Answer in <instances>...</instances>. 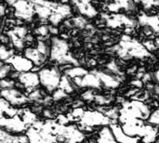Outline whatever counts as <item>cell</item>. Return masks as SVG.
I'll list each match as a JSON object with an SVG mask.
<instances>
[{
  "mask_svg": "<svg viewBox=\"0 0 159 143\" xmlns=\"http://www.w3.org/2000/svg\"><path fill=\"white\" fill-rule=\"evenodd\" d=\"M30 100L35 101H40L42 100V92L40 90H35L34 92H32L29 96Z\"/></svg>",
  "mask_w": 159,
  "mask_h": 143,
  "instance_id": "39",
  "label": "cell"
},
{
  "mask_svg": "<svg viewBox=\"0 0 159 143\" xmlns=\"http://www.w3.org/2000/svg\"><path fill=\"white\" fill-rule=\"evenodd\" d=\"M15 7V15L20 19L30 20L35 12V6L29 0H17L13 5Z\"/></svg>",
  "mask_w": 159,
  "mask_h": 143,
  "instance_id": "8",
  "label": "cell"
},
{
  "mask_svg": "<svg viewBox=\"0 0 159 143\" xmlns=\"http://www.w3.org/2000/svg\"><path fill=\"white\" fill-rule=\"evenodd\" d=\"M9 72H10V66L7 65V64H2L1 68H0V77H1V79H4L7 75V74Z\"/></svg>",
  "mask_w": 159,
  "mask_h": 143,
  "instance_id": "36",
  "label": "cell"
},
{
  "mask_svg": "<svg viewBox=\"0 0 159 143\" xmlns=\"http://www.w3.org/2000/svg\"><path fill=\"white\" fill-rule=\"evenodd\" d=\"M72 1L75 5L79 12L82 13L83 15H86L89 18H92L97 15V10L89 3L82 2L80 0H72Z\"/></svg>",
  "mask_w": 159,
  "mask_h": 143,
  "instance_id": "19",
  "label": "cell"
},
{
  "mask_svg": "<svg viewBox=\"0 0 159 143\" xmlns=\"http://www.w3.org/2000/svg\"><path fill=\"white\" fill-rule=\"evenodd\" d=\"M13 50L11 49H7L4 45H2L0 47V59L3 61H7L10 58H12L13 55Z\"/></svg>",
  "mask_w": 159,
  "mask_h": 143,
  "instance_id": "28",
  "label": "cell"
},
{
  "mask_svg": "<svg viewBox=\"0 0 159 143\" xmlns=\"http://www.w3.org/2000/svg\"><path fill=\"white\" fill-rule=\"evenodd\" d=\"M131 84H132V85H134V86H135V87H141L143 86V81L135 80V81H133Z\"/></svg>",
  "mask_w": 159,
  "mask_h": 143,
  "instance_id": "44",
  "label": "cell"
},
{
  "mask_svg": "<svg viewBox=\"0 0 159 143\" xmlns=\"http://www.w3.org/2000/svg\"><path fill=\"white\" fill-rule=\"evenodd\" d=\"M50 59L61 64L72 63L75 66L79 65L78 61L69 52L68 44L64 40L58 37L52 38V47L50 48Z\"/></svg>",
  "mask_w": 159,
  "mask_h": 143,
  "instance_id": "3",
  "label": "cell"
},
{
  "mask_svg": "<svg viewBox=\"0 0 159 143\" xmlns=\"http://www.w3.org/2000/svg\"><path fill=\"white\" fill-rule=\"evenodd\" d=\"M156 92H157V95H159V86L156 87Z\"/></svg>",
  "mask_w": 159,
  "mask_h": 143,
  "instance_id": "49",
  "label": "cell"
},
{
  "mask_svg": "<svg viewBox=\"0 0 159 143\" xmlns=\"http://www.w3.org/2000/svg\"><path fill=\"white\" fill-rule=\"evenodd\" d=\"M34 6H35V12L41 19H48L53 13L51 9L44 6H40V5H34Z\"/></svg>",
  "mask_w": 159,
  "mask_h": 143,
  "instance_id": "27",
  "label": "cell"
},
{
  "mask_svg": "<svg viewBox=\"0 0 159 143\" xmlns=\"http://www.w3.org/2000/svg\"><path fill=\"white\" fill-rule=\"evenodd\" d=\"M155 77H156V80H157V82L159 84V70L155 74Z\"/></svg>",
  "mask_w": 159,
  "mask_h": 143,
  "instance_id": "47",
  "label": "cell"
},
{
  "mask_svg": "<svg viewBox=\"0 0 159 143\" xmlns=\"http://www.w3.org/2000/svg\"><path fill=\"white\" fill-rule=\"evenodd\" d=\"M110 127L113 131L114 136L116 137V141L119 143H138L139 142V137H130L127 135L123 129L122 127H120L117 124H111Z\"/></svg>",
  "mask_w": 159,
  "mask_h": 143,
  "instance_id": "14",
  "label": "cell"
},
{
  "mask_svg": "<svg viewBox=\"0 0 159 143\" xmlns=\"http://www.w3.org/2000/svg\"><path fill=\"white\" fill-rule=\"evenodd\" d=\"M80 123L84 127H92L95 126L111 125V120L106 114L101 112L87 111V112H84L82 116L80 117Z\"/></svg>",
  "mask_w": 159,
  "mask_h": 143,
  "instance_id": "6",
  "label": "cell"
},
{
  "mask_svg": "<svg viewBox=\"0 0 159 143\" xmlns=\"http://www.w3.org/2000/svg\"><path fill=\"white\" fill-rule=\"evenodd\" d=\"M73 21H74V24L78 28H84L87 25V20L82 17H76L73 19Z\"/></svg>",
  "mask_w": 159,
  "mask_h": 143,
  "instance_id": "33",
  "label": "cell"
},
{
  "mask_svg": "<svg viewBox=\"0 0 159 143\" xmlns=\"http://www.w3.org/2000/svg\"><path fill=\"white\" fill-rule=\"evenodd\" d=\"M120 58L129 60L133 57L135 58H144L150 55L149 50L141 44L139 41L131 38L128 34H124L119 42V45L113 48Z\"/></svg>",
  "mask_w": 159,
  "mask_h": 143,
  "instance_id": "1",
  "label": "cell"
},
{
  "mask_svg": "<svg viewBox=\"0 0 159 143\" xmlns=\"http://www.w3.org/2000/svg\"><path fill=\"white\" fill-rule=\"evenodd\" d=\"M59 87L61 89H62L63 91H65L66 93H71V92L74 91V87H73L71 81L69 80V78L67 77L66 74L61 77V80Z\"/></svg>",
  "mask_w": 159,
  "mask_h": 143,
  "instance_id": "26",
  "label": "cell"
},
{
  "mask_svg": "<svg viewBox=\"0 0 159 143\" xmlns=\"http://www.w3.org/2000/svg\"><path fill=\"white\" fill-rule=\"evenodd\" d=\"M62 19H63V17H62L61 14L56 13V12H53V13L51 14V16L49 17V20H50V22H51L53 25H57V24H59V23H60V21H61Z\"/></svg>",
  "mask_w": 159,
  "mask_h": 143,
  "instance_id": "32",
  "label": "cell"
},
{
  "mask_svg": "<svg viewBox=\"0 0 159 143\" xmlns=\"http://www.w3.org/2000/svg\"><path fill=\"white\" fill-rule=\"evenodd\" d=\"M96 143H119L113 134L110 127H104L99 133Z\"/></svg>",
  "mask_w": 159,
  "mask_h": 143,
  "instance_id": "20",
  "label": "cell"
},
{
  "mask_svg": "<svg viewBox=\"0 0 159 143\" xmlns=\"http://www.w3.org/2000/svg\"><path fill=\"white\" fill-rule=\"evenodd\" d=\"M0 143H29V139L27 135H18L1 128Z\"/></svg>",
  "mask_w": 159,
  "mask_h": 143,
  "instance_id": "15",
  "label": "cell"
},
{
  "mask_svg": "<svg viewBox=\"0 0 159 143\" xmlns=\"http://www.w3.org/2000/svg\"><path fill=\"white\" fill-rule=\"evenodd\" d=\"M26 135L29 139V143H46L45 140L40 135L38 129L34 126L30 127Z\"/></svg>",
  "mask_w": 159,
  "mask_h": 143,
  "instance_id": "23",
  "label": "cell"
},
{
  "mask_svg": "<svg viewBox=\"0 0 159 143\" xmlns=\"http://www.w3.org/2000/svg\"><path fill=\"white\" fill-rule=\"evenodd\" d=\"M139 21L145 27H150L154 32L159 33V17L157 16H147L143 14L139 17Z\"/></svg>",
  "mask_w": 159,
  "mask_h": 143,
  "instance_id": "17",
  "label": "cell"
},
{
  "mask_svg": "<svg viewBox=\"0 0 159 143\" xmlns=\"http://www.w3.org/2000/svg\"><path fill=\"white\" fill-rule=\"evenodd\" d=\"M107 68H108L109 71L113 72L114 74H116L117 75H121L122 74L120 70H119V68H118V66H117V64L115 61H111L110 63H108L107 64Z\"/></svg>",
  "mask_w": 159,
  "mask_h": 143,
  "instance_id": "34",
  "label": "cell"
},
{
  "mask_svg": "<svg viewBox=\"0 0 159 143\" xmlns=\"http://www.w3.org/2000/svg\"><path fill=\"white\" fill-rule=\"evenodd\" d=\"M18 78L20 84L23 85L27 89H33L40 84L39 75L35 73H32V72L20 73Z\"/></svg>",
  "mask_w": 159,
  "mask_h": 143,
  "instance_id": "13",
  "label": "cell"
},
{
  "mask_svg": "<svg viewBox=\"0 0 159 143\" xmlns=\"http://www.w3.org/2000/svg\"><path fill=\"white\" fill-rule=\"evenodd\" d=\"M80 1H82V2H86V3H89L91 0H80Z\"/></svg>",
  "mask_w": 159,
  "mask_h": 143,
  "instance_id": "50",
  "label": "cell"
},
{
  "mask_svg": "<svg viewBox=\"0 0 159 143\" xmlns=\"http://www.w3.org/2000/svg\"><path fill=\"white\" fill-rule=\"evenodd\" d=\"M93 73L100 78V80L102 81V84H103L106 87L116 88L119 86L118 77L111 75L104 72H101V71H93Z\"/></svg>",
  "mask_w": 159,
  "mask_h": 143,
  "instance_id": "16",
  "label": "cell"
},
{
  "mask_svg": "<svg viewBox=\"0 0 159 143\" xmlns=\"http://www.w3.org/2000/svg\"><path fill=\"white\" fill-rule=\"evenodd\" d=\"M11 32H12L13 34H15L17 36H19L20 38L24 39V40H25V38H26V36H27V29H26L25 27L17 26V27L13 28V29L11 30Z\"/></svg>",
  "mask_w": 159,
  "mask_h": 143,
  "instance_id": "29",
  "label": "cell"
},
{
  "mask_svg": "<svg viewBox=\"0 0 159 143\" xmlns=\"http://www.w3.org/2000/svg\"><path fill=\"white\" fill-rule=\"evenodd\" d=\"M0 106H1V116L6 117H13L17 115V111L11 107V104L8 103L5 99H1L0 101Z\"/></svg>",
  "mask_w": 159,
  "mask_h": 143,
  "instance_id": "22",
  "label": "cell"
},
{
  "mask_svg": "<svg viewBox=\"0 0 159 143\" xmlns=\"http://www.w3.org/2000/svg\"><path fill=\"white\" fill-rule=\"evenodd\" d=\"M88 71L81 68V67H78L76 66L75 68H72V69H68L65 71V74L69 77H72L73 79L75 78V77H83L85 76L86 74H88Z\"/></svg>",
  "mask_w": 159,
  "mask_h": 143,
  "instance_id": "24",
  "label": "cell"
},
{
  "mask_svg": "<svg viewBox=\"0 0 159 143\" xmlns=\"http://www.w3.org/2000/svg\"><path fill=\"white\" fill-rule=\"evenodd\" d=\"M14 81L10 79H2L1 80V88L2 89H7V88H13Z\"/></svg>",
  "mask_w": 159,
  "mask_h": 143,
  "instance_id": "35",
  "label": "cell"
},
{
  "mask_svg": "<svg viewBox=\"0 0 159 143\" xmlns=\"http://www.w3.org/2000/svg\"><path fill=\"white\" fill-rule=\"evenodd\" d=\"M36 48L46 57H48V55H50V49L48 48V47L42 41H39L38 44H37V47Z\"/></svg>",
  "mask_w": 159,
  "mask_h": 143,
  "instance_id": "31",
  "label": "cell"
},
{
  "mask_svg": "<svg viewBox=\"0 0 159 143\" xmlns=\"http://www.w3.org/2000/svg\"><path fill=\"white\" fill-rule=\"evenodd\" d=\"M74 82L77 87H89L93 88H100L102 87V81L93 72L86 74L83 77L74 78Z\"/></svg>",
  "mask_w": 159,
  "mask_h": 143,
  "instance_id": "11",
  "label": "cell"
},
{
  "mask_svg": "<svg viewBox=\"0 0 159 143\" xmlns=\"http://www.w3.org/2000/svg\"><path fill=\"white\" fill-rule=\"evenodd\" d=\"M49 32H51V33L54 34H56L58 33L57 29H55V28H49Z\"/></svg>",
  "mask_w": 159,
  "mask_h": 143,
  "instance_id": "48",
  "label": "cell"
},
{
  "mask_svg": "<svg viewBox=\"0 0 159 143\" xmlns=\"http://www.w3.org/2000/svg\"><path fill=\"white\" fill-rule=\"evenodd\" d=\"M48 32H49V27L48 26H45V25H42L38 29H36V33H38L42 36L47 35L48 34Z\"/></svg>",
  "mask_w": 159,
  "mask_h": 143,
  "instance_id": "41",
  "label": "cell"
},
{
  "mask_svg": "<svg viewBox=\"0 0 159 143\" xmlns=\"http://www.w3.org/2000/svg\"><path fill=\"white\" fill-rule=\"evenodd\" d=\"M7 36L10 38V40H11L13 46H14L16 48L21 49V48L24 47V39H21V38H20L19 36H17L15 34H13V33L11 32V30L7 32Z\"/></svg>",
  "mask_w": 159,
  "mask_h": 143,
  "instance_id": "25",
  "label": "cell"
},
{
  "mask_svg": "<svg viewBox=\"0 0 159 143\" xmlns=\"http://www.w3.org/2000/svg\"><path fill=\"white\" fill-rule=\"evenodd\" d=\"M143 45H144V47H145L148 50H154V49L156 48V46H155V44H154L153 41H145Z\"/></svg>",
  "mask_w": 159,
  "mask_h": 143,
  "instance_id": "43",
  "label": "cell"
},
{
  "mask_svg": "<svg viewBox=\"0 0 159 143\" xmlns=\"http://www.w3.org/2000/svg\"><path fill=\"white\" fill-rule=\"evenodd\" d=\"M54 133L57 137L56 143H80L84 141V134L75 126H63L55 124Z\"/></svg>",
  "mask_w": 159,
  "mask_h": 143,
  "instance_id": "4",
  "label": "cell"
},
{
  "mask_svg": "<svg viewBox=\"0 0 159 143\" xmlns=\"http://www.w3.org/2000/svg\"><path fill=\"white\" fill-rule=\"evenodd\" d=\"M67 96V93L65 92V91H63L62 89H59V90H57L56 92H54V94H53V99L55 100V101H59V100H61V99H63V98H65Z\"/></svg>",
  "mask_w": 159,
  "mask_h": 143,
  "instance_id": "40",
  "label": "cell"
},
{
  "mask_svg": "<svg viewBox=\"0 0 159 143\" xmlns=\"http://www.w3.org/2000/svg\"><path fill=\"white\" fill-rule=\"evenodd\" d=\"M7 62L10 63L11 66L18 72L20 73H25L29 72L33 69L34 63L31 61L29 59L26 57H21V56H13L10 58Z\"/></svg>",
  "mask_w": 159,
  "mask_h": 143,
  "instance_id": "12",
  "label": "cell"
},
{
  "mask_svg": "<svg viewBox=\"0 0 159 143\" xmlns=\"http://www.w3.org/2000/svg\"><path fill=\"white\" fill-rule=\"evenodd\" d=\"M94 101H95L97 103L102 104V105H103V104H107V103H109V102L111 101V100H110V99L105 98L104 96H102V95H95V99H94Z\"/></svg>",
  "mask_w": 159,
  "mask_h": 143,
  "instance_id": "37",
  "label": "cell"
},
{
  "mask_svg": "<svg viewBox=\"0 0 159 143\" xmlns=\"http://www.w3.org/2000/svg\"><path fill=\"white\" fill-rule=\"evenodd\" d=\"M1 96L8 103H10L11 105H15V106L25 104L30 101V99L28 97H26L20 91H19L17 89H14V88L2 89Z\"/></svg>",
  "mask_w": 159,
  "mask_h": 143,
  "instance_id": "9",
  "label": "cell"
},
{
  "mask_svg": "<svg viewBox=\"0 0 159 143\" xmlns=\"http://www.w3.org/2000/svg\"><path fill=\"white\" fill-rule=\"evenodd\" d=\"M119 120L124 122L128 119H142L146 120L150 116L149 108L140 101H133L130 102H125L123 108L119 112Z\"/></svg>",
  "mask_w": 159,
  "mask_h": 143,
  "instance_id": "2",
  "label": "cell"
},
{
  "mask_svg": "<svg viewBox=\"0 0 159 143\" xmlns=\"http://www.w3.org/2000/svg\"><path fill=\"white\" fill-rule=\"evenodd\" d=\"M25 57L29 59L34 65H42L44 61L46 60V56H44L37 48H32L29 47L25 50Z\"/></svg>",
  "mask_w": 159,
  "mask_h": 143,
  "instance_id": "18",
  "label": "cell"
},
{
  "mask_svg": "<svg viewBox=\"0 0 159 143\" xmlns=\"http://www.w3.org/2000/svg\"><path fill=\"white\" fill-rule=\"evenodd\" d=\"M0 126L1 128L10 132V133H20L26 129V124L25 122L20 118L19 115H15L13 117H6L1 116L0 120Z\"/></svg>",
  "mask_w": 159,
  "mask_h": 143,
  "instance_id": "7",
  "label": "cell"
},
{
  "mask_svg": "<svg viewBox=\"0 0 159 143\" xmlns=\"http://www.w3.org/2000/svg\"><path fill=\"white\" fill-rule=\"evenodd\" d=\"M38 75L40 79V84L44 86L47 88V90L49 92L53 91L55 88H57L60 86L61 76L57 67L42 69L39 72Z\"/></svg>",
  "mask_w": 159,
  "mask_h": 143,
  "instance_id": "5",
  "label": "cell"
},
{
  "mask_svg": "<svg viewBox=\"0 0 159 143\" xmlns=\"http://www.w3.org/2000/svg\"><path fill=\"white\" fill-rule=\"evenodd\" d=\"M106 20V24L109 27L116 28L121 25H126L129 28L135 26V21L128 18L123 14H112V15H103Z\"/></svg>",
  "mask_w": 159,
  "mask_h": 143,
  "instance_id": "10",
  "label": "cell"
},
{
  "mask_svg": "<svg viewBox=\"0 0 159 143\" xmlns=\"http://www.w3.org/2000/svg\"><path fill=\"white\" fill-rule=\"evenodd\" d=\"M148 120V123L151 124V125H154V126H159V109L154 111L149 118L147 119Z\"/></svg>",
  "mask_w": 159,
  "mask_h": 143,
  "instance_id": "30",
  "label": "cell"
},
{
  "mask_svg": "<svg viewBox=\"0 0 159 143\" xmlns=\"http://www.w3.org/2000/svg\"><path fill=\"white\" fill-rule=\"evenodd\" d=\"M5 1H6V2H7L8 5H11V6H13V5L16 3V1H17V0H5Z\"/></svg>",
  "mask_w": 159,
  "mask_h": 143,
  "instance_id": "46",
  "label": "cell"
},
{
  "mask_svg": "<svg viewBox=\"0 0 159 143\" xmlns=\"http://www.w3.org/2000/svg\"><path fill=\"white\" fill-rule=\"evenodd\" d=\"M0 15H1V17H3L4 16V14H5V6L2 4L1 6H0Z\"/></svg>",
  "mask_w": 159,
  "mask_h": 143,
  "instance_id": "45",
  "label": "cell"
},
{
  "mask_svg": "<svg viewBox=\"0 0 159 143\" xmlns=\"http://www.w3.org/2000/svg\"><path fill=\"white\" fill-rule=\"evenodd\" d=\"M136 2H142L145 8L151 7L153 5H158L159 0H134Z\"/></svg>",
  "mask_w": 159,
  "mask_h": 143,
  "instance_id": "38",
  "label": "cell"
},
{
  "mask_svg": "<svg viewBox=\"0 0 159 143\" xmlns=\"http://www.w3.org/2000/svg\"><path fill=\"white\" fill-rule=\"evenodd\" d=\"M121 8H125L127 10L133 8V3L132 0H114L113 3H110L108 5V9L110 11L116 12Z\"/></svg>",
  "mask_w": 159,
  "mask_h": 143,
  "instance_id": "21",
  "label": "cell"
},
{
  "mask_svg": "<svg viewBox=\"0 0 159 143\" xmlns=\"http://www.w3.org/2000/svg\"><path fill=\"white\" fill-rule=\"evenodd\" d=\"M82 97H83V99L86 100V101H94V99H95V94L93 93L92 90H89V91L85 92V93L83 94Z\"/></svg>",
  "mask_w": 159,
  "mask_h": 143,
  "instance_id": "42",
  "label": "cell"
}]
</instances>
